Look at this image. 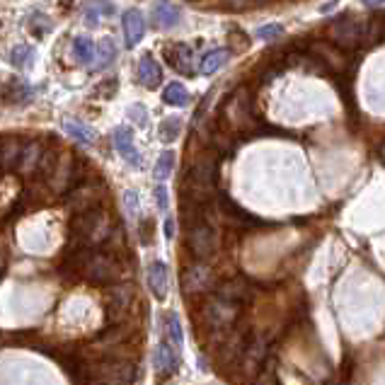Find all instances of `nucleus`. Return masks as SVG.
I'll return each mask as SVG.
<instances>
[{"label":"nucleus","instance_id":"11","mask_svg":"<svg viewBox=\"0 0 385 385\" xmlns=\"http://www.w3.org/2000/svg\"><path fill=\"white\" fill-rule=\"evenodd\" d=\"M104 197V179H90V182L76 187L71 194H68L66 204L73 214H83V211L97 209L102 204Z\"/></svg>","mask_w":385,"mask_h":385},{"label":"nucleus","instance_id":"17","mask_svg":"<svg viewBox=\"0 0 385 385\" xmlns=\"http://www.w3.org/2000/svg\"><path fill=\"white\" fill-rule=\"evenodd\" d=\"M162 56H165V61L170 63L177 73L194 76V54L187 44H179V41L177 44H167L165 49H162Z\"/></svg>","mask_w":385,"mask_h":385},{"label":"nucleus","instance_id":"19","mask_svg":"<svg viewBox=\"0 0 385 385\" xmlns=\"http://www.w3.org/2000/svg\"><path fill=\"white\" fill-rule=\"evenodd\" d=\"M179 20H182V10H179L175 3H170V0H158L155 8H153V22H155V27L172 29Z\"/></svg>","mask_w":385,"mask_h":385},{"label":"nucleus","instance_id":"24","mask_svg":"<svg viewBox=\"0 0 385 385\" xmlns=\"http://www.w3.org/2000/svg\"><path fill=\"white\" fill-rule=\"evenodd\" d=\"M124 34H126V44L136 46L146 34V20L139 10H126L124 13Z\"/></svg>","mask_w":385,"mask_h":385},{"label":"nucleus","instance_id":"25","mask_svg":"<svg viewBox=\"0 0 385 385\" xmlns=\"http://www.w3.org/2000/svg\"><path fill=\"white\" fill-rule=\"evenodd\" d=\"M0 97L8 104H24L29 102L31 90L24 85L22 80H18V78H10V80H5L3 85H0Z\"/></svg>","mask_w":385,"mask_h":385},{"label":"nucleus","instance_id":"14","mask_svg":"<svg viewBox=\"0 0 385 385\" xmlns=\"http://www.w3.org/2000/svg\"><path fill=\"white\" fill-rule=\"evenodd\" d=\"M211 214H216L220 220H223L225 225H230V228H250V225H257L260 220L252 218L250 214H247L245 209H240L235 202H230L228 197H218L214 204H211Z\"/></svg>","mask_w":385,"mask_h":385},{"label":"nucleus","instance_id":"12","mask_svg":"<svg viewBox=\"0 0 385 385\" xmlns=\"http://www.w3.org/2000/svg\"><path fill=\"white\" fill-rule=\"evenodd\" d=\"M247 342H250V335L242 330H233L223 337V344H220L218 351V368L220 371H230V368H237L242 361V354L247 349Z\"/></svg>","mask_w":385,"mask_h":385},{"label":"nucleus","instance_id":"45","mask_svg":"<svg viewBox=\"0 0 385 385\" xmlns=\"http://www.w3.org/2000/svg\"><path fill=\"white\" fill-rule=\"evenodd\" d=\"M114 90H117V80H114V78H109L107 85H99L97 88V94H102V99H109L114 94Z\"/></svg>","mask_w":385,"mask_h":385},{"label":"nucleus","instance_id":"21","mask_svg":"<svg viewBox=\"0 0 385 385\" xmlns=\"http://www.w3.org/2000/svg\"><path fill=\"white\" fill-rule=\"evenodd\" d=\"M148 286L153 296L158 300H165L167 291H170V279H167V267L162 262H153L148 267Z\"/></svg>","mask_w":385,"mask_h":385},{"label":"nucleus","instance_id":"32","mask_svg":"<svg viewBox=\"0 0 385 385\" xmlns=\"http://www.w3.org/2000/svg\"><path fill=\"white\" fill-rule=\"evenodd\" d=\"M162 99H165L167 104H172V107H184V104L189 102V92L182 85H179V83H172V85L165 88V92H162Z\"/></svg>","mask_w":385,"mask_h":385},{"label":"nucleus","instance_id":"41","mask_svg":"<svg viewBox=\"0 0 385 385\" xmlns=\"http://www.w3.org/2000/svg\"><path fill=\"white\" fill-rule=\"evenodd\" d=\"M153 233H155V223H153L150 218L144 220V223H141V242H144V245H150Z\"/></svg>","mask_w":385,"mask_h":385},{"label":"nucleus","instance_id":"8","mask_svg":"<svg viewBox=\"0 0 385 385\" xmlns=\"http://www.w3.org/2000/svg\"><path fill=\"white\" fill-rule=\"evenodd\" d=\"M80 179V172H78V160L73 158V153H59V158H56V165L54 170L49 172V177H46V184H49V189L54 194H66L68 189L73 187V184Z\"/></svg>","mask_w":385,"mask_h":385},{"label":"nucleus","instance_id":"48","mask_svg":"<svg viewBox=\"0 0 385 385\" xmlns=\"http://www.w3.org/2000/svg\"><path fill=\"white\" fill-rule=\"evenodd\" d=\"M363 3H368V5H381V3H385V0H363Z\"/></svg>","mask_w":385,"mask_h":385},{"label":"nucleus","instance_id":"16","mask_svg":"<svg viewBox=\"0 0 385 385\" xmlns=\"http://www.w3.org/2000/svg\"><path fill=\"white\" fill-rule=\"evenodd\" d=\"M90 255H92V250H90L88 245H83V242H76L71 250L63 252L61 276H66V279H83Z\"/></svg>","mask_w":385,"mask_h":385},{"label":"nucleus","instance_id":"23","mask_svg":"<svg viewBox=\"0 0 385 385\" xmlns=\"http://www.w3.org/2000/svg\"><path fill=\"white\" fill-rule=\"evenodd\" d=\"M162 80V71L158 66V61L150 54H144L139 61V83L148 90H155Z\"/></svg>","mask_w":385,"mask_h":385},{"label":"nucleus","instance_id":"43","mask_svg":"<svg viewBox=\"0 0 385 385\" xmlns=\"http://www.w3.org/2000/svg\"><path fill=\"white\" fill-rule=\"evenodd\" d=\"M129 117L136 121V124L146 126V119H148V112H146V107H141V104H134V107H129Z\"/></svg>","mask_w":385,"mask_h":385},{"label":"nucleus","instance_id":"47","mask_svg":"<svg viewBox=\"0 0 385 385\" xmlns=\"http://www.w3.org/2000/svg\"><path fill=\"white\" fill-rule=\"evenodd\" d=\"M165 235L167 237H175V220H172V218L165 220Z\"/></svg>","mask_w":385,"mask_h":385},{"label":"nucleus","instance_id":"42","mask_svg":"<svg viewBox=\"0 0 385 385\" xmlns=\"http://www.w3.org/2000/svg\"><path fill=\"white\" fill-rule=\"evenodd\" d=\"M124 206L129 211V216H139V197H136V192L124 194Z\"/></svg>","mask_w":385,"mask_h":385},{"label":"nucleus","instance_id":"13","mask_svg":"<svg viewBox=\"0 0 385 385\" xmlns=\"http://www.w3.org/2000/svg\"><path fill=\"white\" fill-rule=\"evenodd\" d=\"M134 300H136V293L129 284H119V281L112 284L107 291V320L109 323L112 325L121 323V320L129 315Z\"/></svg>","mask_w":385,"mask_h":385},{"label":"nucleus","instance_id":"46","mask_svg":"<svg viewBox=\"0 0 385 385\" xmlns=\"http://www.w3.org/2000/svg\"><path fill=\"white\" fill-rule=\"evenodd\" d=\"M155 202H158V206H160L162 211L167 209V192H165V187H158L155 189Z\"/></svg>","mask_w":385,"mask_h":385},{"label":"nucleus","instance_id":"34","mask_svg":"<svg viewBox=\"0 0 385 385\" xmlns=\"http://www.w3.org/2000/svg\"><path fill=\"white\" fill-rule=\"evenodd\" d=\"M179 131H182V121L177 117H167L165 121L160 124V141H165V144H172V141L179 139Z\"/></svg>","mask_w":385,"mask_h":385},{"label":"nucleus","instance_id":"4","mask_svg":"<svg viewBox=\"0 0 385 385\" xmlns=\"http://www.w3.org/2000/svg\"><path fill=\"white\" fill-rule=\"evenodd\" d=\"M124 262L119 257L109 255V252H92L85 265V274L83 279H88L94 286H112L124 279Z\"/></svg>","mask_w":385,"mask_h":385},{"label":"nucleus","instance_id":"29","mask_svg":"<svg viewBox=\"0 0 385 385\" xmlns=\"http://www.w3.org/2000/svg\"><path fill=\"white\" fill-rule=\"evenodd\" d=\"M63 131H66L68 136H73L76 141H80V144H88V146H92L94 144V131L90 129V126H83V124H78V121H73V119H63Z\"/></svg>","mask_w":385,"mask_h":385},{"label":"nucleus","instance_id":"35","mask_svg":"<svg viewBox=\"0 0 385 385\" xmlns=\"http://www.w3.org/2000/svg\"><path fill=\"white\" fill-rule=\"evenodd\" d=\"M172 167H175V153L165 150L160 155V160H158V165H155V179H158V182H162V179L170 177Z\"/></svg>","mask_w":385,"mask_h":385},{"label":"nucleus","instance_id":"10","mask_svg":"<svg viewBox=\"0 0 385 385\" xmlns=\"http://www.w3.org/2000/svg\"><path fill=\"white\" fill-rule=\"evenodd\" d=\"M187 247L197 260H209L218 250V235L206 220L194 223L192 228H187Z\"/></svg>","mask_w":385,"mask_h":385},{"label":"nucleus","instance_id":"9","mask_svg":"<svg viewBox=\"0 0 385 385\" xmlns=\"http://www.w3.org/2000/svg\"><path fill=\"white\" fill-rule=\"evenodd\" d=\"M216 286V274L214 269L204 265V260H197L189 265L182 274V291L184 296H204Z\"/></svg>","mask_w":385,"mask_h":385},{"label":"nucleus","instance_id":"40","mask_svg":"<svg viewBox=\"0 0 385 385\" xmlns=\"http://www.w3.org/2000/svg\"><path fill=\"white\" fill-rule=\"evenodd\" d=\"M284 34V24H267V27H260V31H257V36L260 39H276V36H281Z\"/></svg>","mask_w":385,"mask_h":385},{"label":"nucleus","instance_id":"2","mask_svg":"<svg viewBox=\"0 0 385 385\" xmlns=\"http://www.w3.org/2000/svg\"><path fill=\"white\" fill-rule=\"evenodd\" d=\"M112 218H109L107 211L102 209H90V211H83V214H76L73 218V235L78 237V242L88 247H94V245H102L104 240L112 233Z\"/></svg>","mask_w":385,"mask_h":385},{"label":"nucleus","instance_id":"28","mask_svg":"<svg viewBox=\"0 0 385 385\" xmlns=\"http://www.w3.org/2000/svg\"><path fill=\"white\" fill-rule=\"evenodd\" d=\"M230 59V49H216V51H209L206 56L202 59V66H199V71L204 73V76H211V73L220 71V68L225 66V61Z\"/></svg>","mask_w":385,"mask_h":385},{"label":"nucleus","instance_id":"1","mask_svg":"<svg viewBox=\"0 0 385 385\" xmlns=\"http://www.w3.org/2000/svg\"><path fill=\"white\" fill-rule=\"evenodd\" d=\"M223 124L225 129L245 131V134L262 129V121L257 119L255 107H252V94L247 88H237L235 92L230 94V99L223 107Z\"/></svg>","mask_w":385,"mask_h":385},{"label":"nucleus","instance_id":"30","mask_svg":"<svg viewBox=\"0 0 385 385\" xmlns=\"http://www.w3.org/2000/svg\"><path fill=\"white\" fill-rule=\"evenodd\" d=\"M363 41L368 46H376L385 41V18H371L366 22V29H363Z\"/></svg>","mask_w":385,"mask_h":385},{"label":"nucleus","instance_id":"26","mask_svg":"<svg viewBox=\"0 0 385 385\" xmlns=\"http://www.w3.org/2000/svg\"><path fill=\"white\" fill-rule=\"evenodd\" d=\"M20 153H22V144H20L18 139H13V136L5 139L3 144H0V167H3L5 172L18 170Z\"/></svg>","mask_w":385,"mask_h":385},{"label":"nucleus","instance_id":"36","mask_svg":"<svg viewBox=\"0 0 385 385\" xmlns=\"http://www.w3.org/2000/svg\"><path fill=\"white\" fill-rule=\"evenodd\" d=\"M165 330H167V337L175 346L182 344V325H179V318L177 313H167L165 318Z\"/></svg>","mask_w":385,"mask_h":385},{"label":"nucleus","instance_id":"3","mask_svg":"<svg viewBox=\"0 0 385 385\" xmlns=\"http://www.w3.org/2000/svg\"><path fill=\"white\" fill-rule=\"evenodd\" d=\"M85 381L92 383H134L136 363L129 358H102V361L85 363Z\"/></svg>","mask_w":385,"mask_h":385},{"label":"nucleus","instance_id":"31","mask_svg":"<svg viewBox=\"0 0 385 385\" xmlns=\"http://www.w3.org/2000/svg\"><path fill=\"white\" fill-rule=\"evenodd\" d=\"M131 337V330L129 327H124L121 323H117L112 327V330H107L104 335H99V344H107V346H114V344H121V342H126Z\"/></svg>","mask_w":385,"mask_h":385},{"label":"nucleus","instance_id":"33","mask_svg":"<svg viewBox=\"0 0 385 385\" xmlns=\"http://www.w3.org/2000/svg\"><path fill=\"white\" fill-rule=\"evenodd\" d=\"M73 56H76V61H80V63H90L94 59L92 41H90L88 36H78V39L73 41Z\"/></svg>","mask_w":385,"mask_h":385},{"label":"nucleus","instance_id":"37","mask_svg":"<svg viewBox=\"0 0 385 385\" xmlns=\"http://www.w3.org/2000/svg\"><path fill=\"white\" fill-rule=\"evenodd\" d=\"M114 56H117V46H114V41L109 39V36H104V39L99 41V46H97L99 66H107V63H112Z\"/></svg>","mask_w":385,"mask_h":385},{"label":"nucleus","instance_id":"44","mask_svg":"<svg viewBox=\"0 0 385 385\" xmlns=\"http://www.w3.org/2000/svg\"><path fill=\"white\" fill-rule=\"evenodd\" d=\"M233 10H245V8H252V5H265L269 0H225Z\"/></svg>","mask_w":385,"mask_h":385},{"label":"nucleus","instance_id":"20","mask_svg":"<svg viewBox=\"0 0 385 385\" xmlns=\"http://www.w3.org/2000/svg\"><path fill=\"white\" fill-rule=\"evenodd\" d=\"M41 153H44V146L39 141H29V144L22 146V153H20V162H18V172L22 177H29L31 172L39 170V160Z\"/></svg>","mask_w":385,"mask_h":385},{"label":"nucleus","instance_id":"39","mask_svg":"<svg viewBox=\"0 0 385 385\" xmlns=\"http://www.w3.org/2000/svg\"><path fill=\"white\" fill-rule=\"evenodd\" d=\"M228 41H230V51H245L250 46V36L245 31H230L228 34Z\"/></svg>","mask_w":385,"mask_h":385},{"label":"nucleus","instance_id":"15","mask_svg":"<svg viewBox=\"0 0 385 385\" xmlns=\"http://www.w3.org/2000/svg\"><path fill=\"white\" fill-rule=\"evenodd\" d=\"M216 296L228 300V303L245 305V303H250L252 296H255V288H252L250 279L233 276V279H225L223 284H218V286H216Z\"/></svg>","mask_w":385,"mask_h":385},{"label":"nucleus","instance_id":"6","mask_svg":"<svg viewBox=\"0 0 385 385\" xmlns=\"http://www.w3.org/2000/svg\"><path fill=\"white\" fill-rule=\"evenodd\" d=\"M363 29H366V20L346 13L342 18L332 20V24L327 27V36L344 51H351L363 41Z\"/></svg>","mask_w":385,"mask_h":385},{"label":"nucleus","instance_id":"7","mask_svg":"<svg viewBox=\"0 0 385 385\" xmlns=\"http://www.w3.org/2000/svg\"><path fill=\"white\" fill-rule=\"evenodd\" d=\"M310 56L325 68L327 73H344L349 68V56L342 46H337L335 41H310L305 46Z\"/></svg>","mask_w":385,"mask_h":385},{"label":"nucleus","instance_id":"27","mask_svg":"<svg viewBox=\"0 0 385 385\" xmlns=\"http://www.w3.org/2000/svg\"><path fill=\"white\" fill-rule=\"evenodd\" d=\"M83 15L88 18L90 24H97L102 18L114 15V5L109 3V0H88V3L83 5Z\"/></svg>","mask_w":385,"mask_h":385},{"label":"nucleus","instance_id":"38","mask_svg":"<svg viewBox=\"0 0 385 385\" xmlns=\"http://www.w3.org/2000/svg\"><path fill=\"white\" fill-rule=\"evenodd\" d=\"M10 59H13V63L18 68H24V66H29L31 59H34V49L22 44V46H18V49H13V56H10Z\"/></svg>","mask_w":385,"mask_h":385},{"label":"nucleus","instance_id":"22","mask_svg":"<svg viewBox=\"0 0 385 385\" xmlns=\"http://www.w3.org/2000/svg\"><path fill=\"white\" fill-rule=\"evenodd\" d=\"M153 366H155V371L160 373L162 378L165 376H172V373L179 368V356L177 351H172L170 344H160L155 349V354H153Z\"/></svg>","mask_w":385,"mask_h":385},{"label":"nucleus","instance_id":"5","mask_svg":"<svg viewBox=\"0 0 385 385\" xmlns=\"http://www.w3.org/2000/svg\"><path fill=\"white\" fill-rule=\"evenodd\" d=\"M240 308L242 305H235V303H228L223 298H211L204 303L202 308V318H204V325L209 327L211 332H220V335H228L230 327L237 323L240 318Z\"/></svg>","mask_w":385,"mask_h":385},{"label":"nucleus","instance_id":"49","mask_svg":"<svg viewBox=\"0 0 385 385\" xmlns=\"http://www.w3.org/2000/svg\"><path fill=\"white\" fill-rule=\"evenodd\" d=\"M0 170H3V167H0Z\"/></svg>","mask_w":385,"mask_h":385},{"label":"nucleus","instance_id":"18","mask_svg":"<svg viewBox=\"0 0 385 385\" xmlns=\"http://www.w3.org/2000/svg\"><path fill=\"white\" fill-rule=\"evenodd\" d=\"M112 141H114V148H117V153L124 158L126 162H129V165H134V167L141 165V155H139V150H136V146H134V134H131L126 126H117V129H114Z\"/></svg>","mask_w":385,"mask_h":385}]
</instances>
